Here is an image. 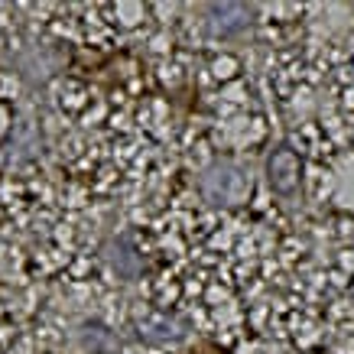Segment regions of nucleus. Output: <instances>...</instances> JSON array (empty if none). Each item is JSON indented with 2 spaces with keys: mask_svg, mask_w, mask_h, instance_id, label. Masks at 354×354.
Listing matches in <instances>:
<instances>
[{
  "mask_svg": "<svg viewBox=\"0 0 354 354\" xmlns=\"http://www.w3.org/2000/svg\"><path fill=\"white\" fill-rule=\"evenodd\" d=\"M205 192L212 195L215 202L237 205L244 202L247 195V176L231 162H215L212 169L205 172Z\"/></svg>",
  "mask_w": 354,
  "mask_h": 354,
  "instance_id": "1",
  "label": "nucleus"
},
{
  "mask_svg": "<svg viewBox=\"0 0 354 354\" xmlns=\"http://www.w3.org/2000/svg\"><path fill=\"white\" fill-rule=\"evenodd\" d=\"M299 156L290 150V147H279V150L270 153L267 160V176H270V185L277 189V192H292L296 185H299Z\"/></svg>",
  "mask_w": 354,
  "mask_h": 354,
  "instance_id": "2",
  "label": "nucleus"
},
{
  "mask_svg": "<svg viewBox=\"0 0 354 354\" xmlns=\"http://www.w3.org/2000/svg\"><path fill=\"white\" fill-rule=\"evenodd\" d=\"M208 17H212V30L221 32V36H231V32H241L250 23L254 10L247 3H212Z\"/></svg>",
  "mask_w": 354,
  "mask_h": 354,
  "instance_id": "3",
  "label": "nucleus"
}]
</instances>
